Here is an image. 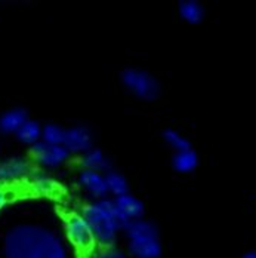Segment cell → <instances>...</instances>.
<instances>
[{
    "instance_id": "5",
    "label": "cell",
    "mask_w": 256,
    "mask_h": 258,
    "mask_svg": "<svg viewBox=\"0 0 256 258\" xmlns=\"http://www.w3.org/2000/svg\"><path fill=\"white\" fill-rule=\"evenodd\" d=\"M30 152L33 159L45 168H56L62 165L70 156L68 150L62 144H48L45 141H39L37 144L31 146Z\"/></svg>"
},
{
    "instance_id": "16",
    "label": "cell",
    "mask_w": 256,
    "mask_h": 258,
    "mask_svg": "<svg viewBox=\"0 0 256 258\" xmlns=\"http://www.w3.org/2000/svg\"><path fill=\"white\" fill-rule=\"evenodd\" d=\"M123 232L126 233L128 239L132 237H139V236H158V230L148 220L139 218V220H133L126 224V227L123 229Z\"/></svg>"
},
{
    "instance_id": "6",
    "label": "cell",
    "mask_w": 256,
    "mask_h": 258,
    "mask_svg": "<svg viewBox=\"0 0 256 258\" xmlns=\"http://www.w3.org/2000/svg\"><path fill=\"white\" fill-rule=\"evenodd\" d=\"M129 254L133 258H160L161 243L158 236H139L129 239Z\"/></svg>"
},
{
    "instance_id": "13",
    "label": "cell",
    "mask_w": 256,
    "mask_h": 258,
    "mask_svg": "<svg viewBox=\"0 0 256 258\" xmlns=\"http://www.w3.org/2000/svg\"><path fill=\"white\" fill-rule=\"evenodd\" d=\"M178 12L181 18L188 24H200L205 18V8L197 0H181Z\"/></svg>"
},
{
    "instance_id": "9",
    "label": "cell",
    "mask_w": 256,
    "mask_h": 258,
    "mask_svg": "<svg viewBox=\"0 0 256 258\" xmlns=\"http://www.w3.org/2000/svg\"><path fill=\"white\" fill-rule=\"evenodd\" d=\"M78 182L80 185L94 198L105 199L108 195L107 190V181H105V174L103 172H97V171H91V169H83L78 175Z\"/></svg>"
},
{
    "instance_id": "19",
    "label": "cell",
    "mask_w": 256,
    "mask_h": 258,
    "mask_svg": "<svg viewBox=\"0 0 256 258\" xmlns=\"http://www.w3.org/2000/svg\"><path fill=\"white\" fill-rule=\"evenodd\" d=\"M65 129L56 123H48L42 128V141L48 144H62Z\"/></svg>"
},
{
    "instance_id": "15",
    "label": "cell",
    "mask_w": 256,
    "mask_h": 258,
    "mask_svg": "<svg viewBox=\"0 0 256 258\" xmlns=\"http://www.w3.org/2000/svg\"><path fill=\"white\" fill-rule=\"evenodd\" d=\"M15 137H17L18 141H21L24 144L34 146L39 141H42V126H40L39 122L28 119L26 123L17 131Z\"/></svg>"
},
{
    "instance_id": "7",
    "label": "cell",
    "mask_w": 256,
    "mask_h": 258,
    "mask_svg": "<svg viewBox=\"0 0 256 258\" xmlns=\"http://www.w3.org/2000/svg\"><path fill=\"white\" fill-rule=\"evenodd\" d=\"M62 146L68 153H86L92 149V134L86 126H73L65 129Z\"/></svg>"
},
{
    "instance_id": "8",
    "label": "cell",
    "mask_w": 256,
    "mask_h": 258,
    "mask_svg": "<svg viewBox=\"0 0 256 258\" xmlns=\"http://www.w3.org/2000/svg\"><path fill=\"white\" fill-rule=\"evenodd\" d=\"M113 201H114V205H116V209H117L120 218L125 223V227L130 221L142 218V215H144V204L136 196H133L130 193H126L123 196L114 198Z\"/></svg>"
},
{
    "instance_id": "23",
    "label": "cell",
    "mask_w": 256,
    "mask_h": 258,
    "mask_svg": "<svg viewBox=\"0 0 256 258\" xmlns=\"http://www.w3.org/2000/svg\"><path fill=\"white\" fill-rule=\"evenodd\" d=\"M241 258H256V249H252V251H247L246 254H243Z\"/></svg>"
},
{
    "instance_id": "21",
    "label": "cell",
    "mask_w": 256,
    "mask_h": 258,
    "mask_svg": "<svg viewBox=\"0 0 256 258\" xmlns=\"http://www.w3.org/2000/svg\"><path fill=\"white\" fill-rule=\"evenodd\" d=\"M97 258H128V257H126V254H125V252H122L120 249H116V248L110 246V248H104L103 251L98 254V257Z\"/></svg>"
},
{
    "instance_id": "1",
    "label": "cell",
    "mask_w": 256,
    "mask_h": 258,
    "mask_svg": "<svg viewBox=\"0 0 256 258\" xmlns=\"http://www.w3.org/2000/svg\"><path fill=\"white\" fill-rule=\"evenodd\" d=\"M5 258H67V249L55 233L37 224H18L5 236Z\"/></svg>"
},
{
    "instance_id": "14",
    "label": "cell",
    "mask_w": 256,
    "mask_h": 258,
    "mask_svg": "<svg viewBox=\"0 0 256 258\" xmlns=\"http://www.w3.org/2000/svg\"><path fill=\"white\" fill-rule=\"evenodd\" d=\"M172 166L180 174H190L199 166V156L193 149L177 152L172 156Z\"/></svg>"
},
{
    "instance_id": "17",
    "label": "cell",
    "mask_w": 256,
    "mask_h": 258,
    "mask_svg": "<svg viewBox=\"0 0 256 258\" xmlns=\"http://www.w3.org/2000/svg\"><path fill=\"white\" fill-rule=\"evenodd\" d=\"M105 181H107L108 195H113L114 198H119V196H123V195L129 193L128 180L119 171H114V169L108 171L105 174Z\"/></svg>"
},
{
    "instance_id": "20",
    "label": "cell",
    "mask_w": 256,
    "mask_h": 258,
    "mask_svg": "<svg viewBox=\"0 0 256 258\" xmlns=\"http://www.w3.org/2000/svg\"><path fill=\"white\" fill-rule=\"evenodd\" d=\"M31 182H33V187L37 191H40V193H49V191L53 190V187H55V182H53L51 177L46 175L45 172H40V171L33 172Z\"/></svg>"
},
{
    "instance_id": "22",
    "label": "cell",
    "mask_w": 256,
    "mask_h": 258,
    "mask_svg": "<svg viewBox=\"0 0 256 258\" xmlns=\"http://www.w3.org/2000/svg\"><path fill=\"white\" fill-rule=\"evenodd\" d=\"M6 202H8L6 191H5V188H2V187H0V211L3 209V207H5V205H6Z\"/></svg>"
},
{
    "instance_id": "18",
    "label": "cell",
    "mask_w": 256,
    "mask_h": 258,
    "mask_svg": "<svg viewBox=\"0 0 256 258\" xmlns=\"http://www.w3.org/2000/svg\"><path fill=\"white\" fill-rule=\"evenodd\" d=\"M163 140L166 141V144L177 152H184V150H188L191 149V143L188 141V138H185L181 132H178L177 129L167 128L163 131L161 134Z\"/></svg>"
},
{
    "instance_id": "11",
    "label": "cell",
    "mask_w": 256,
    "mask_h": 258,
    "mask_svg": "<svg viewBox=\"0 0 256 258\" xmlns=\"http://www.w3.org/2000/svg\"><path fill=\"white\" fill-rule=\"evenodd\" d=\"M28 120V113L26 108H11L0 116V131L3 134H17Z\"/></svg>"
},
{
    "instance_id": "2",
    "label": "cell",
    "mask_w": 256,
    "mask_h": 258,
    "mask_svg": "<svg viewBox=\"0 0 256 258\" xmlns=\"http://www.w3.org/2000/svg\"><path fill=\"white\" fill-rule=\"evenodd\" d=\"M91 226L95 240L104 248L114 245L117 234L125 229V223L120 218L113 199H100L83 208L81 214Z\"/></svg>"
},
{
    "instance_id": "4",
    "label": "cell",
    "mask_w": 256,
    "mask_h": 258,
    "mask_svg": "<svg viewBox=\"0 0 256 258\" xmlns=\"http://www.w3.org/2000/svg\"><path fill=\"white\" fill-rule=\"evenodd\" d=\"M65 230H67V236H68L71 245L80 252L91 251L97 242L91 226L88 224L86 218L80 214H73L67 218Z\"/></svg>"
},
{
    "instance_id": "12",
    "label": "cell",
    "mask_w": 256,
    "mask_h": 258,
    "mask_svg": "<svg viewBox=\"0 0 256 258\" xmlns=\"http://www.w3.org/2000/svg\"><path fill=\"white\" fill-rule=\"evenodd\" d=\"M81 163L84 166V169H91V171H97V172H108L111 171V162L110 159L105 156L103 150L92 147L91 150H88L83 157H81Z\"/></svg>"
},
{
    "instance_id": "10",
    "label": "cell",
    "mask_w": 256,
    "mask_h": 258,
    "mask_svg": "<svg viewBox=\"0 0 256 258\" xmlns=\"http://www.w3.org/2000/svg\"><path fill=\"white\" fill-rule=\"evenodd\" d=\"M30 172V163L23 157H9L0 162V181L9 182L26 177Z\"/></svg>"
},
{
    "instance_id": "3",
    "label": "cell",
    "mask_w": 256,
    "mask_h": 258,
    "mask_svg": "<svg viewBox=\"0 0 256 258\" xmlns=\"http://www.w3.org/2000/svg\"><path fill=\"white\" fill-rule=\"evenodd\" d=\"M122 83L130 94L144 101H154L160 95V83L151 73L142 69H125Z\"/></svg>"
}]
</instances>
